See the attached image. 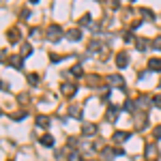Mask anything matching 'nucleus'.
<instances>
[{
    "instance_id": "1",
    "label": "nucleus",
    "mask_w": 161,
    "mask_h": 161,
    "mask_svg": "<svg viewBox=\"0 0 161 161\" xmlns=\"http://www.w3.org/2000/svg\"><path fill=\"white\" fill-rule=\"evenodd\" d=\"M60 37H62V30H60V26H50L47 28V39L50 41H60Z\"/></svg>"
},
{
    "instance_id": "2",
    "label": "nucleus",
    "mask_w": 161,
    "mask_h": 161,
    "mask_svg": "<svg viewBox=\"0 0 161 161\" xmlns=\"http://www.w3.org/2000/svg\"><path fill=\"white\" fill-rule=\"evenodd\" d=\"M116 64H118L120 69H123V67H127V64H129V56H127L125 52H120V54L116 56Z\"/></svg>"
},
{
    "instance_id": "3",
    "label": "nucleus",
    "mask_w": 161,
    "mask_h": 161,
    "mask_svg": "<svg viewBox=\"0 0 161 161\" xmlns=\"http://www.w3.org/2000/svg\"><path fill=\"white\" fill-rule=\"evenodd\" d=\"M82 133H86V136H92V133H97V125H92V123L82 125Z\"/></svg>"
},
{
    "instance_id": "4",
    "label": "nucleus",
    "mask_w": 161,
    "mask_h": 161,
    "mask_svg": "<svg viewBox=\"0 0 161 161\" xmlns=\"http://www.w3.org/2000/svg\"><path fill=\"white\" fill-rule=\"evenodd\" d=\"M75 92H77V88H75L73 84H62V95H71V97H73Z\"/></svg>"
},
{
    "instance_id": "5",
    "label": "nucleus",
    "mask_w": 161,
    "mask_h": 161,
    "mask_svg": "<svg viewBox=\"0 0 161 161\" xmlns=\"http://www.w3.org/2000/svg\"><path fill=\"white\" fill-rule=\"evenodd\" d=\"M129 136H131L129 131H116V133H114V140H116V142H125V140H129Z\"/></svg>"
},
{
    "instance_id": "6",
    "label": "nucleus",
    "mask_w": 161,
    "mask_h": 161,
    "mask_svg": "<svg viewBox=\"0 0 161 161\" xmlns=\"http://www.w3.org/2000/svg\"><path fill=\"white\" fill-rule=\"evenodd\" d=\"M108 82H110V84H116V86H125V80L120 77V75H110Z\"/></svg>"
},
{
    "instance_id": "7",
    "label": "nucleus",
    "mask_w": 161,
    "mask_h": 161,
    "mask_svg": "<svg viewBox=\"0 0 161 161\" xmlns=\"http://www.w3.org/2000/svg\"><path fill=\"white\" fill-rule=\"evenodd\" d=\"M148 69H150V71H161V60L150 58V60H148Z\"/></svg>"
},
{
    "instance_id": "8",
    "label": "nucleus",
    "mask_w": 161,
    "mask_h": 161,
    "mask_svg": "<svg viewBox=\"0 0 161 161\" xmlns=\"http://www.w3.org/2000/svg\"><path fill=\"white\" fill-rule=\"evenodd\" d=\"M67 39H69V41H80V39H82V32H80V30H69V32H67Z\"/></svg>"
},
{
    "instance_id": "9",
    "label": "nucleus",
    "mask_w": 161,
    "mask_h": 161,
    "mask_svg": "<svg viewBox=\"0 0 161 161\" xmlns=\"http://www.w3.org/2000/svg\"><path fill=\"white\" fill-rule=\"evenodd\" d=\"M37 125L43 127V129H47V127H50V118H47V116H37Z\"/></svg>"
},
{
    "instance_id": "10",
    "label": "nucleus",
    "mask_w": 161,
    "mask_h": 161,
    "mask_svg": "<svg viewBox=\"0 0 161 161\" xmlns=\"http://www.w3.org/2000/svg\"><path fill=\"white\" fill-rule=\"evenodd\" d=\"M11 64H13V67H17V69H22V67H24V58H22V56H13Z\"/></svg>"
},
{
    "instance_id": "11",
    "label": "nucleus",
    "mask_w": 161,
    "mask_h": 161,
    "mask_svg": "<svg viewBox=\"0 0 161 161\" xmlns=\"http://www.w3.org/2000/svg\"><path fill=\"white\" fill-rule=\"evenodd\" d=\"M41 144L47 146V148H52V146H54V137H52V136H43V137H41Z\"/></svg>"
},
{
    "instance_id": "12",
    "label": "nucleus",
    "mask_w": 161,
    "mask_h": 161,
    "mask_svg": "<svg viewBox=\"0 0 161 161\" xmlns=\"http://www.w3.org/2000/svg\"><path fill=\"white\" fill-rule=\"evenodd\" d=\"M116 116H118V108H116V105H110V108H108V118L114 120Z\"/></svg>"
},
{
    "instance_id": "13",
    "label": "nucleus",
    "mask_w": 161,
    "mask_h": 161,
    "mask_svg": "<svg viewBox=\"0 0 161 161\" xmlns=\"http://www.w3.org/2000/svg\"><path fill=\"white\" fill-rule=\"evenodd\" d=\"M69 114L75 116V118H80V116H82V110H80L77 105H71V108H69Z\"/></svg>"
},
{
    "instance_id": "14",
    "label": "nucleus",
    "mask_w": 161,
    "mask_h": 161,
    "mask_svg": "<svg viewBox=\"0 0 161 161\" xmlns=\"http://www.w3.org/2000/svg\"><path fill=\"white\" fill-rule=\"evenodd\" d=\"M71 73H73L75 77H82V73H84V71H82V67H80V64H75L73 69H71Z\"/></svg>"
},
{
    "instance_id": "15",
    "label": "nucleus",
    "mask_w": 161,
    "mask_h": 161,
    "mask_svg": "<svg viewBox=\"0 0 161 161\" xmlns=\"http://www.w3.org/2000/svg\"><path fill=\"white\" fill-rule=\"evenodd\" d=\"M155 150H157V146H155V144H148V146H146V157H153Z\"/></svg>"
},
{
    "instance_id": "16",
    "label": "nucleus",
    "mask_w": 161,
    "mask_h": 161,
    "mask_svg": "<svg viewBox=\"0 0 161 161\" xmlns=\"http://www.w3.org/2000/svg\"><path fill=\"white\" fill-rule=\"evenodd\" d=\"M136 47L144 52V50H146V41H144V39H137V41H136Z\"/></svg>"
},
{
    "instance_id": "17",
    "label": "nucleus",
    "mask_w": 161,
    "mask_h": 161,
    "mask_svg": "<svg viewBox=\"0 0 161 161\" xmlns=\"http://www.w3.org/2000/svg\"><path fill=\"white\" fill-rule=\"evenodd\" d=\"M22 52H24L22 56H30V52H32V47H30L28 43H24V45H22Z\"/></svg>"
},
{
    "instance_id": "18",
    "label": "nucleus",
    "mask_w": 161,
    "mask_h": 161,
    "mask_svg": "<svg viewBox=\"0 0 161 161\" xmlns=\"http://www.w3.org/2000/svg\"><path fill=\"white\" fill-rule=\"evenodd\" d=\"M67 159H69V161H82V159H80V153H75V150H73V153H69Z\"/></svg>"
},
{
    "instance_id": "19",
    "label": "nucleus",
    "mask_w": 161,
    "mask_h": 161,
    "mask_svg": "<svg viewBox=\"0 0 161 161\" xmlns=\"http://www.w3.org/2000/svg\"><path fill=\"white\" fill-rule=\"evenodd\" d=\"M90 22H92V17H90V15H84L80 24H82V26H90Z\"/></svg>"
},
{
    "instance_id": "20",
    "label": "nucleus",
    "mask_w": 161,
    "mask_h": 161,
    "mask_svg": "<svg viewBox=\"0 0 161 161\" xmlns=\"http://www.w3.org/2000/svg\"><path fill=\"white\" fill-rule=\"evenodd\" d=\"M90 50H92V52H99L101 50V43H99V41H92V43H90Z\"/></svg>"
},
{
    "instance_id": "21",
    "label": "nucleus",
    "mask_w": 161,
    "mask_h": 161,
    "mask_svg": "<svg viewBox=\"0 0 161 161\" xmlns=\"http://www.w3.org/2000/svg\"><path fill=\"white\" fill-rule=\"evenodd\" d=\"M146 103H150V101L146 99V97H140V99H137V105H142V108H148Z\"/></svg>"
},
{
    "instance_id": "22",
    "label": "nucleus",
    "mask_w": 161,
    "mask_h": 161,
    "mask_svg": "<svg viewBox=\"0 0 161 161\" xmlns=\"http://www.w3.org/2000/svg\"><path fill=\"white\" fill-rule=\"evenodd\" d=\"M28 82H30L32 86H37V84H39V75H30V77H28Z\"/></svg>"
},
{
    "instance_id": "23",
    "label": "nucleus",
    "mask_w": 161,
    "mask_h": 161,
    "mask_svg": "<svg viewBox=\"0 0 161 161\" xmlns=\"http://www.w3.org/2000/svg\"><path fill=\"white\" fill-rule=\"evenodd\" d=\"M123 110L125 112H133V103H131V101H127V103L123 105Z\"/></svg>"
},
{
    "instance_id": "24",
    "label": "nucleus",
    "mask_w": 161,
    "mask_h": 161,
    "mask_svg": "<svg viewBox=\"0 0 161 161\" xmlns=\"http://www.w3.org/2000/svg\"><path fill=\"white\" fill-rule=\"evenodd\" d=\"M140 13H142V15H144V17H153V11H148V9H140Z\"/></svg>"
},
{
    "instance_id": "25",
    "label": "nucleus",
    "mask_w": 161,
    "mask_h": 161,
    "mask_svg": "<svg viewBox=\"0 0 161 161\" xmlns=\"http://www.w3.org/2000/svg\"><path fill=\"white\" fill-rule=\"evenodd\" d=\"M112 155H114V153H112L110 148H105V150H103V157H105V159H114Z\"/></svg>"
},
{
    "instance_id": "26",
    "label": "nucleus",
    "mask_w": 161,
    "mask_h": 161,
    "mask_svg": "<svg viewBox=\"0 0 161 161\" xmlns=\"http://www.w3.org/2000/svg\"><path fill=\"white\" fill-rule=\"evenodd\" d=\"M153 45H155L157 50H161V37H157V39H155V41H153Z\"/></svg>"
},
{
    "instance_id": "27",
    "label": "nucleus",
    "mask_w": 161,
    "mask_h": 161,
    "mask_svg": "<svg viewBox=\"0 0 161 161\" xmlns=\"http://www.w3.org/2000/svg\"><path fill=\"white\" fill-rule=\"evenodd\" d=\"M22 17H24V19H28V17H30V11H28V9H24V11H22Z\"/></svg>"
},
{
    "instance_id": "28",
    "label": "nucleus",
    "mask_w": 161,
    "mask_h": 161,
    "mask_svg": "<svg viewBox=\"0 0 161 161\" xmlns=\"http://www.w3.org/2000/svg\"><path fill=\"white\" fill-rule=\"evenodd\" d=\"M19 118H26V112H19V114H15V120H19Z\"/></svg>"
},
{
    "instance_id": "29",
    "label": "nucleus",
    "mask_w": 161,
    "mask_h": 161,
    "mask_svg": "<svg viewBox=\"0 0 161 161\" xmlns=\"http://www.w3.org/2000/svg\"><path fill=\"white\" fill-rule=\"evenodd\" d=\"M0 88L2 90H9V82H0Z\"/></svg>"
},
{
    "instance_id": "30",
    "label": "nucleus",
    "mask_w": 161,
    "mask_h": 161,
    "mask_svg": "<svg viewBox=\"0 0 161 161\" xmlns=\"http://www.w3.org/2000/svg\"><path fill=\"white\" fill-rule=\"evenodd\" d=\"M155 137H161V127H155Z\"/></svg>"
},
{
    "instance_id": "31",
    "label": "nucleus",
    "mask_w": 161,
    "mask_h": 161,
    "mask_svg": "<svg viewBox=\"0 0 161 161\" xmlns=\"http://www.w3.org/2000/svg\"><path fill=\"white\" fill-rule=\"evenodd\" d=\"M153 103H155V105H159V108H161V97H155V99H153Z\"/></svg>"
},
{
    "instance_id": "32",
    "label": "nucleus",
    "mask_w": 161,
    "mask_h": 161,
    "mask_svg": "<svg viewBox=\"0 0 161 161\" xmlns=\"http://www.w3.org/2000/svg\"><path fill=\"white\" fill-rule=\"evenodd\" d=\"M2 58H4V52H0V60H2Z\"/></svg>"
}]
</instances>
